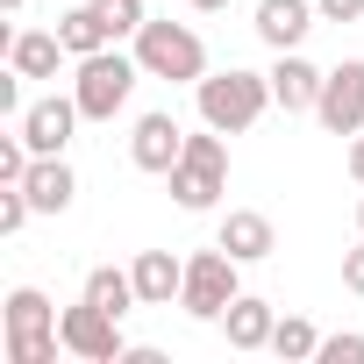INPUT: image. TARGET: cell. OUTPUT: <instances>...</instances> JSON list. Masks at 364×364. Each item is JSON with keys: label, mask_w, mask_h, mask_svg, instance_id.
<instances>
[{"label": "cell", "mask_w": 364, "mask_h": 364, "mask_svg": "<svg viewBox=\"0 0 364 364\" xmlns=\"http://www.w3.org/2000/svg\"><path fill=\"white\" fill-rule=\"evenodd\" d=\"M164 178H171V200L186 208V215H208V208L229 193V143H222V129L186 136V150H178V164H171Z\"/></svg>", "instance_id": "cell-2"}, {"label": "cell", "mask_w": 364, "mask_h": 364, "mask_svg": "<svg viewBox=\"0 0 364 364\" xmlns=\"http://www.w3.org/2000/svg\"><path fill=\"white\" fill-rule=\"evenodd\" d=\"M0 8H8V15H22V8H29V0H0Z\"/></svg>", "instance_id": "cell-29"}, {"label": "cell", "mask_w": 364, "mask_h": 364, "mask_svg": "<svg viewBox=\"0 0 364 364\" xmlns=\"http://www.w3.org/2000/svg\"><path fill=\"white\" fill-rule=\"evenodd\" d=\"M236 272H243V264H236L222 243H215V250H193V257H186V286H178V307H186L193 321H222L229 300L243 293Z\"/></svg>", "instance_id": "cell-5"}, {"label": "cell", "mask_w": 364, "mask_h": 364, "mask_svg": "<svg viewBox=\"0 0 364 364\" xmlns=\"http://www.w3.org/2000/svg\"><path fill=\"white\" fill-rule=\"evenodd\" d=\"M178 150H186V129H178L171 114H143V122L129 129V164H136V171H171Z\"/></svg>", "instance_id": "cell-9"}, {"label": "cell", "mask_w": 364, "mask_h": 364, "mask_svg": "<svg viewBox=\"0 0 364 364\" xmlns=\"http://www.w3.org/2000/svg\"><path fill=\"white\" fill-rule=\"evenodd\" d=\"M350 178H357V186H364V129L350 136Z\"/></svg>", "instance_id": "cell-27"}, {"label": "cell", "mask_w": 364, "mask_h": 364, "mask_svg": "<svg viewBox=\"0 0 364 364\" xmlns=\"http://www.w3.org/2000/svg\"><path fill=\"white\" fill-rule=\"evenodd\" d=\"M79 122H86V114H79V100H65V93H50V100H36V107L15 114V129H22V143H29L36 157H65V143H72Z\"/></svg>", "instance_id": "cell-8"}, {"label": "cell", "mask_w": 364, "mask_h": 364, "mask_svg": "<svg viewBox=\"0 0 364 364\" xmlns=\"http://www.w3.org/2000/svg\"><path fill=\"white\" fill-rule=\"evenodd\" d=\"M321 364H364V336H321Z\"/></svg>", "instance_id": "cell-24"}, {"label": "cell", "mask_w": 364, "mask_h": 364, "mask_svg": "<svg viewBox=\"0 0 364 364\" xmlns=\"http://www.w3.org/2000/svg\"><path fill=\"white\" fill-rule=\"evenodd\" d=\"M65 58H72V50L58 43V29H22V36H8V65H15L22 79H58Z\"/></svg>", "instance_id": "cell-16"}, {"label": "cell", "mask_w": 364, "mask_h": 364, "mask_svg": "<svg viewBox=\"0 0 364 364\" xmlns=\"http://www.w3.org/2000/svg\"><path fill=\"white\" fill-rule=\"evenodd\" d=\"M136 79H143V65H136V58H122V50L107 43V50L79 58V79H72V100H79V114H86V122H114V114L129 107Z\"/></svg>", "instance_id": "cell-4"}, {"label": "cell", "mask_w": 364, "mask_h": 364, "mask_svg": "<svg viewBox=\"0 0 364 364\" xmlns=\"http://www.w3.org/2000/svg\"><path fill=\"white\" fill-rule=\"evenodd\" d=\"M43 328H58V307L36 286H15L8 293V336H43Z\"/></svg>", "instance_id": "cell-19"}, {"label": "cell", "mask_w": 364, "mask_h": 364, "mask_svg": "<svg viewBox=\"0 0 364 364\" xmlns=\"http://www.w3.org/2000/svg\"><path fill=\"white\" fill-rule=\"evenodd\" d=\"M314 0H257V36L272 43V50H293L307 29H314Z\"/></svg>", "instance_id": "cell-14"}, {"label": "cell", "mask_w": 364, "mask_h": 364, "mask_svg": "<svg viewBox=\"0 0 364 364\" xmlns=\"http://www.w3.org/2000/svg\"><path fill=\"white\" fill-rule=\"evenodd\" d=\"M321 79H328V72H314L300 50H279V65H272V107H286V114H314Z\"/></svg>", "instance_id": "cell-11"}, {"label": "cell", "mask_w": 364, "mask_h": 364, "mask_svg": "<svg viewBox=\"0 0 364 364\" xmlns=\"http://www.w3.org/2000/svg\"><path fill=\"white\" fill-rule=\"evenodd\" d=\"M58 350H65L58 328H43V336H8V364H58Z\"/></svg>", "instance_id": "cell-21"}, {"label": "cell", "mask_w": 364, "mask_h": 364, "mask_svg": "<svg viewBox=\"0 0 364 364\" xmlns=\"http://www.w3.org/2000/svg\"><path fill=\"white\" fill-rule=\"evenodd\" d=\"M22 193H29V208H36V215H65V208H72V193H79V178H72V164H65V157H36V164H29V178H22Z\"/></svg>", "instance_id": "cell-13"}, {"label": "cell", "mask_w": 364, "mask_h": 364, "mask_svg": "<svg viewBox=\"0 0 364 364\" xmlns=\"http://www.w3.org/2000/svg\"><path fill=\"white\" fill-rule=\"evenodd\" d=\"M193 93H200V122H208V129L243 136V129H257L264 107H272V72H243V65H229V72H208Z\"/></svg>", "instance_id": "cell-1"}, {"label": "cell", "mask_w": 364, "mask_h": 364, "mask_svg": "<svg viewBox=\"0 0 364 364\" xmlns=\"http://www.w3.org/2000/svg\"><path fill=\"white\" fill-rule=\"evenodd\" d=\"M343 286H350V293H364V243H357V250H343Z\"/></svg>", "instance_id": "cell-26"}, {"label": "cell", "mask_w": 364, "mask_h": 364, "mask_svg": "<svg viewBox=\"0 0 364 364\" xmlns=\"http://www.w3.org/2000/svg\"><path fill=\"white\" fill-rule=\"evenodd\" d=\"M58 336H65V350L86 357V364H114V357H129V343H122V314L93 307L86 293H79V307L58 314Z\"/></svg>", "instance_id": "cell-6"}, {"label": "cell", "mask_w": 364, "mask_h": 364, "mask_svg": "<svg viewBox=\"0 0 364 364\" xmlns=\"http://www.w3.org/2000/svg\"><path fill=\"white\" fill-rule=\"evenodd\" d=\"M86 300H93V307H107V314H129V307H143V293H136V272H114V264H93V272H86Z\"/></svg>", "instance_id": "cell-18"}, {"label": "cell", "mask_w": 364, "mask_h": 364, "mask_svg": "<svg viewBox=\"0 0 364 364\" xmlns=\"http://www.w3.org/2000/svg\"><path fill=\"white\" fill-rule=\"evenodd\" d=\"M29 215H36V208H29V193H22V186H0V236H15Z\"/></svg>", "instance_id": "cell-23"}, {"label": "cell", "mask_w": 364, "mask_h": 364, "mask_svg": "<svg viewBox=\"0 0 364 364\" xmlns=\"http://www.w3.org/2000/svg\"><path fill=\"white\" fill-rule=\"evenodd\" d=\"M186 8H193V15H222V8H229V0H186Z\"/></svg>", "instance_id": "cell-28"}, {"label": "cell", "mask_w": 364, "mask_h": 364, "mask_svg": "<svg viewBox=\"0 0 364 364\" xmlns=\"http://www.w3.org/2000/svg\"><path fill=\"white\" fill-rule=\"evenodd\" d=\"M136 65H143V79L200 86V79H208V43H200L186 22H143V29H136Z\"/></svg>", "instance_id": "cell-3"}, {"label": "cell", "mask_w": 364, "mask_h": 364, "mask_svg": "<svg viewBox=\"0 0 364 364\" xmlns=\"http://www.w3.org/2000/svg\"><path fill=\"white\" fill-rule=\"evenodd\" d=\"M93 8H100V22H107V36L122 43V36H136L150 15H143V0H93Z\"/></svg>", "instance_id": "cell-22"}, {"label": "cell", "mask_w": 364, "mask_h": 364, "mask_svg": "<svg viewBox=\"0 0 364 364\" xmlns=\"http://www.w3.org/2000/svg\"><path fill=\"white\" fill-rule=\"evenodd\" d=\"M272 328H279V314H272V300H257V293H236L229 314H222L229 350H272Z\"/></svg>", "instance_id": "cell-12"}, {"label": "cell", "mask_w": 364, "mask_h": 364, "mask_svg": "<svg viewBox=\"0 0 364 364\" xmlns=\"http://www.w3.org/2000/svg\"><path fill=\"white\" fill-rule=\"evenodd\" d=\"M321 22H364V0H314Z\"/></svg>", "instance_id": "cell-25"}, {"label": "cell", "mask_w": 364, "mask_h": 364, "mask_svg": "<svg viewBox=\"0 0 364 364\" xmlns=\"http://www.w3.org/2000/svg\"><path fill=\"white\" fill-rule=\"evenodd\" d=\"M357 236H364V200H357Z\"/></svg>", "instance_id": "cell-30"}, {"label": "cell", "mask_w": 364, "mask_h": 364, "mask_svg": "<svg viewBox=\"0 0 364 364\" xmlns=\"http://www.w3.org/2000/svg\"><path fill=\"white\" fill-rule=\"evenodd\" d=\"M215 243H222L236 264H264V257L279 250L272 215H257V208H229V215H222V229H215Z\"/></svg>", "instance_id": "cell-10"}, {"label": "cell", "mask_w": 364, "mask_h": 364, "mask_svg": "<svg viewBox=\"0 0 364 364\" xmlns=\"http://www.w3.org/2000/svg\"><path fill=\"white\" fill-rule=\"evenodd\" d=\"M58 43L72 50V58H93V50H107L114 36H107V22H100V8L86 0V8H65L58 15Z\"/></svg>", "instance_id": "cell-17"}, {"label": "cell", "mask_w": 364, "mask_h": 364, "mask_svg": "<svg viewBox=\"0 0 364 364\" xmlns=\"http://www.w3.org/2000/svg\"><path fill=\"white\" fill-rule=\"evenodd\" d=\"M314 114H321L328 136H357V129H364V58H343V65L321 79Z\"/></svg>", "instance_id": "cell-7"}, {"label": "cell", "mask_w": 364, "mask_h": 364, "mask_svg": "<svg viewBox=\"0 0 364 364\" xmlns=\"http://www.w3.org/2000/svg\"><path fill=\"white\" fill-rule=\"evenodd\" d=\"M272 350H279L286 364H307V357H321V336H314V321H300V314H286V321L272 328Z\"/></svg>", "instance_id": "cell-20"}, {"label": "cell", "mask_w": 364, "mask_h": 364, "mask_svg": "<svg viewBox=\"0 0 364 364\" xmlns=\"http://www.w3.org/2000/svg\"><path fill=\"white\" fill-rule=\"evenodd\" d=\"M136 293H143V307H171L178 300V286H186V264H178L171 250H136Z\"/></svg>", "instance_id": "cell-15"}]
</instances>
